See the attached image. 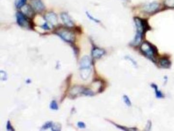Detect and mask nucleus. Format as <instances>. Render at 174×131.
Wrapping results in <instances>:
<instances>
[{
  "mask_svg": "<svg viewBox=\"0 0 174 131\" xmlns=\"http://www.w3.org/2000/svg\"><path fill=\"white\" fill-rule=\"evenodd\" d=\"M134 22L136 28V33L132 44L133 46H137L141 43L143 32L149 29V26L146 20L137 17L134 18Z\"/></svg>",
  "mask_w": 174,
  "mask_h": 131,
  "instance_id": "f257e3e1",
  "label": "nucleus"
},
{
  "mask_svg": "<svg viewBox=\"0 0 174 131\" xmlns=\"http://www.w3.org/2000/svg\"><path fill=\"white\" fill-rule=\"evenodd\" d=\"M141 50L146 57L154 62L155 58H156L158 54V50L156 47L146 42L142 44Z\"/></svg>",
  "mask_w": 174,
  "mask_h": 131,
  "instance_id": "f03ea898",
  "label": "nucleus"
},
{
  "mask_svg": "<svg viewBox=\"0 0 174 131\" xmlns=\"http://www.w3.org/2000/svg\"><path fill=\"white\" fill-rule=\"evenodd\" d=\"M16 22L18 25L23 27H30V24L29 22L27 16L22 12H18L16 14Z\"/></svg>",
  "mask_w": 174,
  "mask_h": 131,
  "instance_id": "7ed1b4c3",
  "label": "nucleus"
},
{
  "mask_svg": "<svg viewBox=\"0 0 174 131\" xmlns=\"http://www.w3.org/2000/svg\"><path fill=\"white\" fill-rule=\"evenodd\" d=\"M57 35L68 43H72L74 41V34L68 30H62L57 32Z\"/></svg>",
  "mask_w": 174,
  "mask_h": 131,
  "instance_id": "20e7f679",
  "label": "nucleus"
},
{
  "mask_svg": "<svg viewBox=\"0 0 174 131\" xmlns=\"http://www.w3.org/2000/svg\"><path fill=\"white\" fill-rule=\"evenodd\" d=\"M31 6L34 10L37 12H41L45 8L41 0H32Z\"/></svg>",
  "mask_w": 174,
  "mask_h": 131,
  "instance_id": "39448f33",
  "label": "nucleus"
},
{
  "mask_svg": "<svg viewBox=\"0 0 174 131\" xmlns=\"http://www.w3.org/2000/svg\"><path fill=\"white\" fill-rule=\"evenodd\" d=\"M45 20L51 25L55 26L57 24L58 19L56 14L54 12H49L45 16Z\"/></svg>",
  "mask_w": 174,
  "mask_h": 131,
  "instance_id": "423d86ee",
  "label": "nucleus"
},
{
  "mask_svg": "<svg viewBox=\"0 0 174 131\" xmlns=\"http://www.w3.org/2000/svg\"><path fill=\"white\" fill-rule=\"evenodd\" d=\"M61 19L62 20V22L65 24V25L71 27L74 25V23L70 18V16L66 12H63L61 14Z\"/></svg>",
  "mask_w": 174,
  "mask_h": 131,
  "instance_id": "0eeeda50",
  "label": "nucleus"
},
{
  "mask_svg": "<svg viewBox=\"0 0 174 131\" xmlns=\"http://www.w3.org/2000/svg\"><path fill=\"white\" fill-rule=\"evenodd\" d=\"M159 6V5L157 2H152L149 4L146 5L143 7V10L145 11L151 13V12L155 11L156 10H157L158 9Z\"/></svg>",
  "mask_w": 174,
  "mask_h": 131,
  "instance_id": "6e6552de",
  "label": "nucleus"
},
{
  "mask_svg": "<svg viewBox=\"0 0 174 131\" xmlns=\"http://www.w3.org/2000/svg\"><path fill=\"white\" fill-rule=\"evenodd\" d=\"M80 69H91V61L90 59L88 56H85L83 57L81 60L80 63Z\"/></svg>",
  "mask_w": 174,
  "mask_h": 131,
  "instance_id": "1a4fd4ad",
  "label": "nucleus"
},
{
  "mask_svg": "<svg viewBox=\"0 0 174 131\" xmlns=\"http://www.w3.org/2000/svg\"><path fill=\"white\" fill-rule=\"evenodd\" d=\"M22 8L23 9L22 10V12L24 14H25L26 16L28 17H32L34 16L33 9L32 7V6H29V5H25V6L23 7Z\"/></svg>",
  "mask_w": 174,
  "mask_h": 131,
  "instance_id": "9d476101",
  "label": "nucleus"
},
{
  "mask_svg": "<svg viewBox=\"0 0 174 131\" xmlns=\"http://www.w3.org/2000/svg\"><path fill=\"white\" fill-rule=\"evenodd\" d=\"M105 52L103 49H99L98 48H94L92 51V56L94 58L99 59L105 54Z\"/></svg>",
  "mask_w": 174,
  "mask_h": 131,
  "instance_id": "9b49d317",
  "label": "nucleus"
},
{
  "mask_svg": "<svg viewBox=\"0 0 174 131\" xmlns=\"http://www.w3.org/2000/svg\"><path fill=\"white\" fill-rule=\"evenodd\" d=\"M159 64L161 66L164 68H168L171 65L170 62L168 59L166 58H163L159 61Z\"/></svg>",
  "mask_w": 174,
  "mask_h": 131,
  "instance_id": "f8f14e48",
  "label": "nucleus"
},
{
  "mask_svg": "<svg viewBox=\"0 0 174 131\" xmlns=\"http://www.w3.org/2000/svg\"><path fill=\"white\" fill-rule=\"evenodd\" d=\"M151 87L153 88H154L155 90V94H156V96L157 98H162L164 97L163 95L162 92H161L160 90H159L156 84H151Z\"/></svg>",
  "mask_w": 174,
  "mask_h": 131,
  "instance_id": "ddd939ff",
  "label": "nucleus"
},
{
  "mask_svg": "<svg viewBox=\"0 0 174 131\" xmlns=\"http://www.w3.org/2000/svg\"><path fill=\"white\" fill-rule=\"evenodd\" d=\"M27 0H16L15 1V5L18 9L22 8L26 5Z\"/></svg>",
  "mask_w": 174,
  "mask_h": 131,
  "instance_id": "4468645a",
  "label": "nucleus"
},
{
  "mask_svg": "<svg viewBox=\"0 0 174 131\" xmlns=\"http://www.w3.org/2000/svg\"><path fill=\"white\" fill-rule=\"evenodd\" d=\"M164 4L170 8H174V0H165Z\"/></svg>",
  "mask_w": 174,
  "mask_h": 131,
  "instance_id": "2eb2a0df",
  "label": "nucleus"
},
{
  "mask_svg": "<svg viewBox=\"0 0 174 131\" xmlns=\"http://www.w3.org/2000/svg\"><path fill=\"white\" fill-rule=\"evenodd\" d=\"M124 102L125 103L126 105L128 106V107H130L131 106V100L129 99V97L125 95L123 96Z\"/></svg>",
  "mask_w": 174,
  "mask_h": 131,
  "instance_id": "dca6fc26",
  "label": "nucleus"
},
{
  "mask_svg": "<svg viewBox=\"0 0 174 131\" xmlns=\"http://www.w3.org/2000/svg\"><path fill=\"white\" fill-rule=\"evenodd\" d=\"M50 108L51 109L54 110H57L58 109V106L55 100H53L52 102L50 104Z\"/></svg>",
  "mask_w": 174,
  "mask_h": 131,
  "instance_id": "f3484780",
  "label": "nucleus"
},
{
  "mask_svg": "<svg viewBox=\"0 0 174 131\" xmlns=\"http://www.w3.org/2000/svg\"><path fill=\"white\" fill-rule=\"evenodd\" d=\"M86 14L87 16V17H88L90 20H92V21H94V22H96V23H100V21L99 20H98V19H97L96 18H94L92 16H91L90 14L88 13V12H86Z\"/></svg>",
  "mask_w": 174,
  "mask_h": 131,
  "instance_id": "a211bd4d",
  "label": "nucleus"
},
{
  "mask_svg": "<svg viewBox=\"0 0 174 131\" xmlns=\"http://www.w3.org/2000/svg\"><path fill=\"white\" fill-rule=\"evenodd\" d=\"M53 125V123H52V122H47L45 125H43V127H42V130H44L48 129H49L50 127H52Z\"/></svg>",
  "mask_w": 174,
  "mask_h": 131,
  "instance_id": "6ab92c4d",
  "label": "nucleus"
},
{
  "mask_svg": "<svg viewBox=\"0 0 174 131\" xmlns=\"http://www.w3.org/2000/svg\"><path fill=\"white\" fill-rule=\"evenodd\" d=\"M41 28L43 29L47 30L50 29V27L48 22H45V23L41 26Z\"/></svg>",
  "mask_w": 174,
  "mask_h": 131,
  "instance_id": "aec40b11",
  "label": "nucleus"
},
{
  "mask_svg": "<svg viewBox=\"0 0 174 131\" xmlns=\"http://www.w3.org/2000/svg\"><path fill=\"white\" fill-rule=\"evenodd\" d=\"M126 59H128L129 61H131V63H132V64H133V65H134L135 66H136L137 65L136 62L135 61H134L133 59H132V58H131L130 57H126Z\"/></svg>",
  "mask_w": 174,
  "mask_h": 131,
  "instance_id": "412c9836",
  "label": "nucleus"
},
{
  "mask_svg": "<svg viewBox=\"0 0 174 131\" xmlns=\"http://www.w3.org/2000/svg\"><path fill=\"white\" fill-rule=\"evenodd\" d=\"M114 125H116V127H118V128H119L120 129L122 130H124V131H128V130H130L129 129H128V128H126L125 127H122V126H120L119 125H116L115 123H114Z\"/></svg>",
  "mask_w": 174,
  "mask_h": 131,
  "instance_id": "4be33fe9",
  "label": "nucleus"
},
{
  "mask_svg": "<svg viewBox=\"0 0 174 131\" xmlns=\"http://www.w3.org/2000/svg\"><path fill=\"white\" fill-rule=\"evenodd\" d=\"M78 126L80 128H85V124L82 122H79L78 123Z\"/></svg>",
  "mask_w": 174,
  "mask_h": 131,
  "instance_id": "5701e85b",
  "label": "nucleus"
},
{
  "mask_svg": "<svg viewBox=\"0 0 174 131\" xmlns=\"http://www.w3.org/2000/svg\"><path fill=\"white\" fill-rule=\"evenodd\" d=\"M7 129L8 130H13V128L12 127L10 123V121H8V123H7Z\"/></svg>",
  "mask_w": 174,
  "mask_h": 131,
  "instance_id": "b1692460",
  "label": "nucleus"
}]
</instances>
